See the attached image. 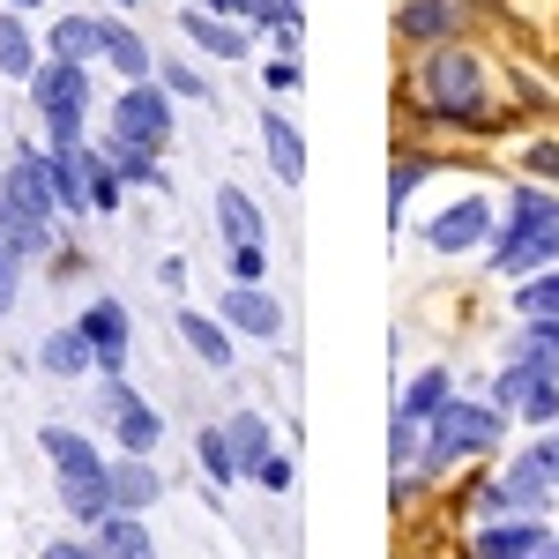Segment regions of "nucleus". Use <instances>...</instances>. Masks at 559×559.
Masks as SVG:
<instances>
[{"label":"nucleus","instance_id":"nucleus-32","mask_svg":"<svg viewBox=\"0 0 559 559\" xmlns=\"http://www.w3.org/2000/svg\"><path fill=\"white\" fill-rule=\"evenodd\" d=\"M202 471H210V477H224V485L239 477V455H231V440H224V426H210V432H202Z\"/></svg>","mask_w":559,"mask_h":559},{"label":"nucleus","instance_id":"nucleus-20","mask_svg":"<svg viewBox=\"0 0 559 559\" xmlns=\"http://www.w3.org/2000/svg\"><path fill=\"white\" fill-rule=\"evenodd\" d=\"M38 366H45V373H60V381H75V373H90V366H97V350H90L83 321H75V329H52V336L38 344Z\"/></svg>","mask_w":559,"mask_h":559},{"label":"nucleus","instance_id":"nucleus-27","mask_svg":"<svg viewBox=\"0 0 559 559\" xmlns=\"http://www.w3.org/2000/svg\"><path fill=\"white\" fill-rule=\"evenodd\" d=\"M105 60H112V68H120V75H128V83H142V75H150V68H157V60H150V45L134 38L128 23H105Z\"/></svg>","mask_w":559,"mask_h":559},{"label":"nucleus","instance_id":"nucleus-8","mask_svg":"<svg viewBox=\"0 0 559 559\" xmlns=\"http://www.w3.org/2000/svg\"><path fill=\"white\" fill-rule=\"evenodd\" d=\"M545 500H552V485H545V477L530 471V463H508V471H500V485H492V492L477 500V515H485V522H508V515H545Z\"/></svg>","mask_w":559,"mask_h":559},{"label":"nucleus","instance_id":"nucleus-35","mask_svg":"<svg viewBox=\"0 0 559 559\" xmlns=\"http://www.w3.org/2000/svg\"><path fill=\"white\" fill-rule=\"evenodd\" d=\"M165 90H179V97H210L202 68H187V60H165Z\"/></svg>","mask_w":559,"mask_h":559},{"label":"nucleus","instance_id":"nucleus-28","mask_svg":"<svg viewBox=\"0 0 559 559\" xmlns=\"http://www.w3.org/2000/svg\"><path fill=\"white\" fill-rule=\"evenodd\" d=\"M515 358H530V366L559 373V313H537V321H530V336L515 344Z\"/></svg>","mask_w":559,"mask_h":559},{"label":"nucleus","instance_id":"nucleus-7","mask_svg":"<svg viewBox=\"0 0 559 559\" xmlns=\"http://www.w3.org/2000/svg\"><path fill=\"white\" fill-rule=\"evenodd\" d=\"M500 411H522V418H559V373H545V366H530V358H515L508 373H500Z\"/></svg>","mask_w":559,"mask_h":559},{"label":"nucleus","instance_id":"nucleus-44","mask_svg":"<svg viewBox=\"0 0 559 559\" xmlns=\"http://www.w3.org/2000/svg\"><path fill=\"white\" fill-rule=\"evenodd\" d=\"M545 559H559V537H552V552H545Z\"/></svg>","mask_w":559,"mask_h":559},{"label":"nucleus","instance_id":"nucleus-5","mask_svg":"<svg viewBox=\"0 0 559 559\" xmlns=\"http://www.w3.org/2000/svg\"><path fill=\"white\" fill-rule=\"evenodd\" d=\"M112 134H134V142H157V150H165V142H173V97L150 83V75L128 83L112 97Z\"/></svg>","mask_w":559,"mask_h":559},{"label":"nucleus","instance_id":"nucleus-33","mask_svg":"<svg viewBox=\"0 0 559 559\" xmlns=\"http://www.w3.org/2000/svg\"><path fill=\"white\" fill-rule=\"evenodd\" d=\"M418 179H426V157H395V173H388V210L403 216V202L418 194Z\"/></svg>","mask_w":559,"mask_h":559},{"label":"nucleus","instance_id":"nucleus-13","mask_svg":"<svg viewBox=\"0 0 559 559\" xmlns=\"http://www.w3.org/2000/svg\"><path fill=\"white\" fill-rule=\"evenodd\" d=\"M224 329H239V336H261V344H276V336H284V306L269 299L261 284H231V292H224Z\"/></svg>","mask_w":559,"mask_h":559},{"label":"nucleus","instance_id":"nucleus-29","mask_svg":"<svg viewBox=\"0 0 559 559\" xmlns=\"http://www.w3.org/2000/svg\"><path fill=\"white\" fill-rule=\"evenodd\" d=\"M224 440H231V455H239V471H254L261 455H269V426H261L254 411H239V418L224 426Z\"/></svg>","mask_w":559,"mask_h":559},{"label":"nucleus","instance_id":"nucleus-31","mask_svg":"<svg viewBox=\"0 0 559 559\" xmlns=\"http://www.w3.org/2000/svg\"><path fill=\"white\" fill-rule=\"evenodd\" d=\"M388 455H395V471H403V463H426V432H418V418H403V411H395V432H388Z\"/></svg>","mask_w":559,"mask_h":559},{"label":"nucleus","instance_id":"nucleus-6","mask_svg":"<svg viewBox=\"0 0 559 559\" xmlns=\"http://www.w3.org/2000/svg\"><path fill=\"white\" fill-rule=\"evenodd\" d=\"M492 224H500L492 202H485V194H463V202H448V210L426 224V239L440 247V254H477V247L492 239Z\"/></svg>","mask_w":559,"mask_h":559},{"label":"nucleus","instance_id":"nucleus-45","mask_svg":"<svg viewBox=\"0 0 559 559\" xmlns=\"http://www.w3.org/2000/svg\"><path fill=\"white\" fill-rule=\"evenodd\" d=\"M120 8H128V0H120Z\"/></svg>","mask_w":559,"mask_h":559},{"label":"nucleus","instance_id":"nucleus-40","mask_svg":"<svg viewBox=\"0 0 559 559\" xmlns=\"http://www.w3.org/2000/svg\"><path fill=\"white\" fill-rule=\"evenodd\" d=\"M269 90H299V60H292V52L269 60Z\"/></svg>","mask_w":559,"mask_h":559},{"label":"nucleus","instance_id":"nucleus-16","mask_svg":"<svg viewBox=\"0 0 559 559\" xmlns=\"http://www.w3.org/2000/svg\"><path fill=\"white\" fill-rule=\"evenodd\" d=\"M179 31L202 45L210 60H247V31H239L231 15H216V8H187V15H179Z\"/></svg>","mask_w":559,"mask_h":559},{"label":"nucleus","instance_id":"nucleus-30","mask_svg":"<svg viewBox=\"0 0 559 559\" xmlns=\"http://www.w3.org/2000/svg\"><path fill=\"white\" fill-rule=\"evenodd\" d=\"M440 403H448V373L432 366V373H418V381L403 388V403H395V411H403V418H432Z\"/></svg>","mask_w":559,"mask_h":559},{"label":"nucleus","instance_id":"nucleus-22","mask_svg":"<svg viewBox=\"0 0 559 559\" xmlns=\"http://www.w3.org/2000/svg\"><path fill=\"white\" fill-rule=\"evenodd\" d=\"M97 552L105 559H157V545H150V530H142L128 508H112V515L97 522Z\"/></svg>","mask_w":559,"mask_h":559},{"label":"nucleus","instance_id":"nucleus-39","mask_svg":"<svg viewBox=\"0 0 559 559\" xmlns=\"http://www.w3.org/2000/svg\"><path fill=\"white\" fill-rule=\"evenodd\" d=\"M45 559H105V552H97V545H75V537H52Z\"/></svg>","mask_w":559,"mask_h":559},{"label":"nucleus","instance_id":"nucleus-36","mask_svg":"<svg viewBox=\"0 0 559 559\" xmlns=\"http://www.w3.org/2000/svg\"><path fill=\"white\" fill-rule=\"evenodd\" d=\"M254 477L269 485V492H292V455H276V448H269V455L254 463Z\"/></svg>","mask_w":559,"mask_h":559},{"label":"nucleus","instance_id":"nucleus-19","mask_svg":"<svg viewBox=\"0 0 559 559\" xmlns=\"http://www.w3.org/2000/svg\"><path fill=\"white\" fill-rule=\"evenodd\" d=\"M0 75H15V83L38 75V38L23 23V8H0Z\"/></svg>","mask_w":559,"mask_h":559},{"label":"nucleus","instance_id":"nucleus-12","mask_svg":"<svg viewBox=\"0 0 559 559\" xmlns=\"http://www.w3.org/2000/svg\"><path fill=\"white\" fill-rule=\"evenodd\" d=\"M0 187H8V194H15V202H23L31 216H45V224L60 216V194H52V165H45V150H15Z\"/></svg>","mask_w":559,"mask_h":559},{"label":"nucleus","instance_id":"nucleus-41","mask_svg":"<svg viewBox=\"0 0 559 559\" xmlns=\"http://www.w3.org/2000/svg\"><path fill=\"white\" fill-rule=\"evenodd\" d=\"M8 306H15V254L0 247V313H8Z\"/></svg>","mask_w":559,"mask_h":559},{"label":"nucleus","instance_id":"nucleus-2","mask_svg":"<svg viewBox=\"0 0 559 559\" xmlns=\"http://www.w3.org/2000/svg\"><path fill=\"white\" fill-rule=\"evenodd\" d=\"M559 261V202L552 194H537V187H515V202L500 216V247H492V269L500 276H530V269H545Z\"/></svg>","mask_w":559,"mask_h":559},{"label":"nucleus","instance_id":"nucleus-25","mask_svg":"<svg viewBox=\"0 0 559 559\" xmlns=\"http://www.w3.org/2000/svg\"><path fill=\"white\" fill-rule=\"evenodd\" d=\"M395 31L403 38H448L455 31V0H403L395 8Z\"/></svg>","mask_w":559,"mask_h":559},{"label":"nucleus","instance_id":"nucleus-38","mask_svg":"<svg viewBox=\"0 0 559 559\" xmlns=\"http://www.w3.org/2000/svg\"><path fill=\"white\" fill-rule=\"evenodd\" d=\"M522 165H530V173H545V179H559V142H537Z\"/></svg>","mask_w":559,"mask_h":559},{"label":"nucleus","instance_id":"nucleus-9","mask_svg":"<svg viewBox=\"0 0 559 559\" xmlns=\"http://www.w3.org/2000/svg\"><path fill=\"white\" fill-rule=\"evenodd\" d=\"M426 90H432V105L440 112H477V90H485V75H477V60L471 52H432V68H426Z\"/></svg>","mask_w":559,"mask_h":559},{"label":"nucleus","instance_id":"nucleus-10","mask_svg":"<svg viewBox=\"0 0 559 559\" xmlns=\"http://www.w3.org/2000/svg\"><path fill=\"white\" fill-rule=\"evenodd\" d=\"M45 165H52V194H60V210H68V216H90L97 150H83V142H52V150H45Z\"/></svg>","mask_w":559,"mask_h":559},{"label":"nucleus","instance_id":"nucleus-43","mask_svg":"<svg viewBox=\"0 0 559 559\" xmlns=\"http://www.w3.org/2000/svg\"><path fill=\"white\" fill-rule=\"evenodd\" d=\"M8 8H23V15H31V8H38V0H8Z\"/></svg>","mask_w":559,"mask_h":559},{"label":"nucleus","instance_id":"nucleus-24","mask_svg":"<svg viewBox=\"0 0 559 559\" xmlns=\"http://www.w3.org/2000/svg\"><path fill=\"white\" fill-rule=\"evenodd\" d=\"M179 336L202 366H231V336H224V313H179Z\"/></svg>","mask_w":559,"mask_h":559},{"label":"nucleus","instance_id":"nucleus-14","mask_svg":"<svg viewBox=\"0 0 559 559\" xmlns=\"http://www.w3.org/2000/svg\"><path fill=\"white\" fill-rule=\"evenodd\" d=\"M83 336H90V350H97V366H105V373H120V366H128V344H134L128 306H120V299H97L83 313Z\"/></svg>","mask_w":559,"mask_h":559},{"label":"nucleus","instance_id":"nucleus-15","mask_svg":"<svg viewBox=\"0 0 559 559\" xmlns=\"http://www.w3.org/2000/svg\"><path fill=\"white\" fill-rule=\"evenodd\" d=\"M0 247H8L15 261H38L45 247H52V224H45V216H31L15 194H8V187H0Z\"/></svg>","mask_w":559,"mask_h":559},{"label":"nucleus","instance_id":"nucleus-42","mask_svg":"<svg viewBox=\"0 0 559 559\" xmlns=\"http://www.w3.org/2000/svg\"><path fill=\"white\" fill-rule=\"evenodd\" d=\"M216 15H254V8H269V0H210Z\"/></svg>","mask_w":559,"mask_h":559},{"label":"nucleus","instance_id":"nucleus-21","mask_svg":"<svg viewBox=\"0 0 559 559\" xmlns=\"http://www.w3.org/2000/svg\"><path fill=\"white\" fill-rule=\"evenodd\" d=\"M157 492H165V485H157V471H150L142 455H128V448H120V463H112V508L142 515V508H150Z\"/></svg>","mask_w":559,"mask_h":559},{"label":"nucleus","instance_id":"nucleus-34","mask_svg":"<svg viewBox=\"0 0 559 559\" xmlns=\"http://www.w3.org/2000/svg\"><path fill=\"white\" fill-rule=\"evenodd\" d=\"M515 299H522V313H530V321H537V313H559V269H552V276H530Z\"/></svg>","mask_w":559,"mask_h":559},{"label":"nucleus","instance_id":"nucleus-18","mask_svg":"<svg viewBox=\"0 0 559 559\" xmlns=\"http://www.w3.org/2000/svg\"><path fill=\"white\" fill-rule=\"evenodd\" d=\"M45 52H60V60H105V15H60L52 23V38H45Z\"/></svg>","mask_w":559,"mask_h":559},{"label":"nucleus","instance_id":"nucleus-11","mask_svg":"<svg viewBox=\"0 0 559 559\" xmlns=\"http://www.w3.org/2000/svg\"><path fill=\"white\" fill-rule=\"evenodd\" d=\"M545 552H552V530L537 515H508L477 530V559H545Z\"/></svg>","mask_w":559,"mask_h":559},{"label":"nucleus","instance_id":"nucleus-23","mask_svg":"<svg viewBox=\"0 0 559 559\" xmlns=\"http://www.w3.org/2000/svg\"><path fill=\"white\" fill-rule=\"evenodd\" d=\"M105 165H112L120 179H134V187H165V173H157V142H134V134H112Z\"/></svg>","mask_w":559,"mask_h":559},{"label":"nucleus","instance_id":"nucleus-3","mask_svg":"<svg viewBox=\"0 0 559 559\" xmlns=\"http://www.w3.org/2000/svg\"><path fill=\"white\" fill-rule=\"evenodd\" d=\"M31 105L45 112V134H52V142H83V120H90V68H83V60L45 52L38 75H31Z\"/></svg>","mask_w":559,"mask_h":559},{"label":"nucleus","instance_id":"nucleus-1","mask_svg":"<svg viewBox=\"0 0 559 559\" xmlns=\"http://www.w3.org/2000/svg\"><path fill=\"white\" fill-rule=\"evenodd\" d=\"M45 455H52V477H60V508L97 530V522L112 515V463L68 426H45Z\"/></svg>","mask_w":559,"mask_h":559},{"label":"nucleus","instance_id":"nucleus-4","mask_svg":"<svg viewBox=\"0 0 559 559\" xmlns=\"http://www.w3.org/2000/svg\"><path fill=\"white\" fill-rule=\"evenodd\" d=\"M500 448V411H485V403H440L432 411V432H426V463H463V455H492Z\"/></svg>","mask_w":559,"mask_h":559},{"label":"nucleus","instance_id":"nucleus-37","mask_svg":"<svg viewBox=\"0 0 559 559\" xmlns=\"http://www.w3.org/2000/svg\"><path fill=\"white\" fill-rule=\"evenodd\" d=\"M231 276H239V284H261V239H239V247H231Z\"/></svg>","mask_w":559,"mask_h":559},{"label":"nucleus","instance_id":"nucleus-17","mask_svg":"<svg viewBox=\"0 0 559 559\" xmlns=\"http://www.w3.org/2000/svg\"><path fill=\"white\" fill-rule=\"evenodd\" d=\"M261 142H269V173L284 179V187H299L306 179V134L284 112H261Z\"/></svg>","mask_w":559,"mask_h":559},{"label":"nucleus","instance_id":"nucleus-26","mask_svg":"<svg viewBox=\"0 0 559 559\" xmlns=\"http://www.w3.org/2000/svg\"><path fill=\"white\" fill-rule=\"evenodd\" d=\"M216 224H224L231 247H239V239H261V210L247 202V187H216Z\"/></svg>","mask_w":559,"mask_h":559}]
</instances>
